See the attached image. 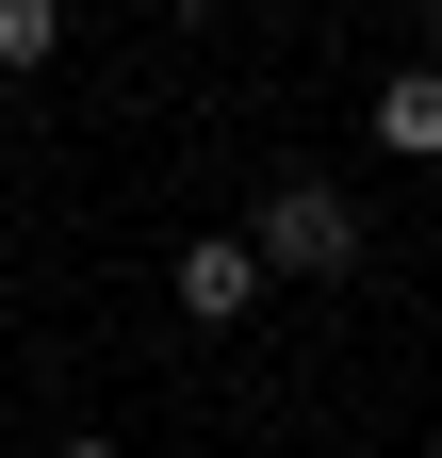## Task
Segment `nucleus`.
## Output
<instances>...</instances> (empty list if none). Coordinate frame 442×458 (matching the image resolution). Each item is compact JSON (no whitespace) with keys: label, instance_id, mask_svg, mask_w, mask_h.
Masks as SVG:
<instances>
[{"label":"nucleus","instance_id":"nucleus-1","mask_svg":"<svg viewBox=\"0 0 442 458\" xmlns=\"http://www.w3.org/2000/svg\"><path fill=\"white\" fill-rule=\"evenodd\" d=\"M246 262H262V278H344V262H361V197L311 181V164H279L262 213H246Z\"/></svg>","mask_w":442,"mask_h":458},{"label":"nucleus","instance_id":"nucleus-2","mask_svg":"<svg viewBox=\"0 0 442 458\" xmlns=\"http://www.w3.org/2000/svg\"><path fill=\"white\" fill-rule=\"evenodd\" d=\"M164 295H181V327H246V311H262L246 229H197V246H164Z\"/></svg>","mask_w":442,"mask_h":458},{"label":"nucleus","instance_id":"nucleus-3","mask_svg":"<svg viewBox=\"0 0 442 458\" xmlns=\"http://www.w3.org/2000/svg\"><path fill=\"white\" fill-rule=\"evenodd\" d=\"M361 131L394 148V164H442V66H394V82H377V114H361Z\"/></svg>","mask_w":442,"mask_h":458},{"label":"nucleus","instance_id":"nucleus-4","mask_svg":"<svg viewBox=\"0 0 442 458\" xmlns=\"http://www.w3.org/2000/svg\"><path fill=\"white\" fill-rule=\"evenodd\" d=\"M49 49H66V0H0V82H33Z\"/></svg>","mask_w":442,"mask_h":458},{"label":"nucleus","instance_id":"nucleus-5","mask_svg":"<svg viewBox=\"0 0 442 458\" xmlns=\"http://www.w3.org/2000/svg\"><path fill=\"white\" fill-rule=\"evenodd\" d=\"M426 66H442V0H426Z\"/></svg>","mask_w":442,"mask_h":458},{"label":"nucleus","instance_id":"nucleus-6","mask_svg":"<svg viewBox=\"0 0 442 458\" xmlns=\"http://www.w3.org/2000/svg\"><path fill=\"white\" fill-rule=\"evenodd\" d=\"M49 458H115V442H49Z\"/></svg>","mask_w":442,"mask_h":458}]
</instances>
